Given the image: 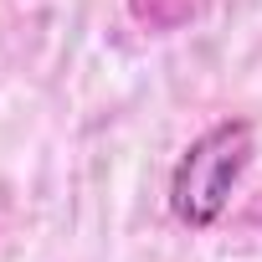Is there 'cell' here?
<instances>
[{
    "mask_svg": "<svg viewBox=\"0 0 262 262\" xmlns=\"http://www.w3.org/2000/svg\"><path fill=\"white\" fill-rule=\"evenodd\" d=\"M252 155H257V128L247 118H221L201 139H190L185 155L175 160V175H170L175 221L190 231H211L226 216L242 175L252 170Z\"/></svg>",
    "mask_w": 262,
    "mask_h": 262,
    "instance_id": "obj_1",
    "label": "cell"
},
{
    "mask_svg": "<svg viewBox=\"0 0 262 262\" xmlns=\"http://www.w3.org/2000/svg\"><path fill=\"white\" fill-rule=\"evenodd\" d=\"M201 6H206V0H128V16H134L139 26H149V31H175Z\"/></svg>",
    "mask_w": 262,
    "mask_h": 262,
    "instance_id": "obj_2",
    "label": "cell"
}]
</instances>
